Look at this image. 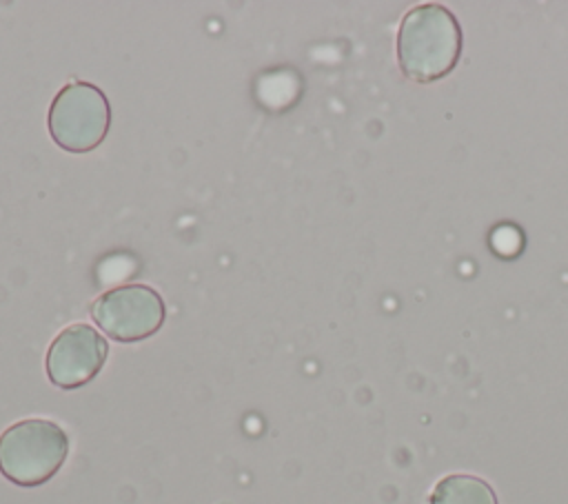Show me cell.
Here are the masks:
<instances>
[{
    "instance_id": "6da1fadb",
    "label": "cell",
    "mask_w": 568,
    "mask_h": 504,
    "mask_svg": "<svg viewBox=\"0 0 568 504\" xmlns=\"http://www.w3.org/2000/svg\"><path fill=\"white\" fill-rule=\"evenodd\" d=\"M462 51L457 18L442 4L428 2L410 9L397 31V62L406 78L433 82L444 78Z\"/></svg>"
},
{
    "instance_id": "7a4b0ae2",
    "label": "cell",
    "mask_w": 568,
    "mask_h": 504,
    "mask_svg": "<svg viewBox=\"0 0 568 504\" xmlns=\"http://www.w3.org/2000/svg\"><path fill=\"white\" fill-rule=\"evenodd\" d=\"M69 455L64 429L51 420L29 417L0 435V473L24 488L49 482Z\"/></svg>"
},
{
    "instance_id": "3957f363",
    "label": "cell",
    "mask_w": 568,
    "mask_h": 504,
    "mask_svg": "<svg viewBox=\"0 0 568 504\" xmlns=\"http://www.w3.org/2000/svg\"><path fill=\"white\" fill-rule=\"evenodd\" d=\"M49 133L69 153L93 151L109 133L111 104L104 91L91 82L64 84L49 107Z\"/></svg>"
},
{
    "instance_id": "277c9868",
    "label": "cell",
    "mask_w": 568,
    "mask_h": 504,
    "mask_svg": "<svg viewBox=\"0 0 568 504\" xmlns=\"http://www.w3.org/2000/svg\"><path fill=\"white\" fill-rule=\"evenodd\" d=\"M93 322L115 342L131 344L160 331L166 320L162 295L149 284H122L91 302Z\"/></svg>"
},
{
    "instance_id": "5b68a950",
    "label": "cell",
    "mask_w": 568,
    "mask_h": 504,
    "mask_svg": "<svg viewBox=\"0 0 568 504\" xmlns=\"http://www.w3.org/2000/svg\"><path fill=\"white\" fill-rule=\"evenodd\" d=\"M106 355V340L93 326L78 322L53 337L47 351V375L58 389H80L102 371Z\"/></svg>"
},
{
    "instance_id": "8992f818",
    "label": "cell",
    "mask_w": 568,
    "mask_h": 504,
    "mask_svg": "<svg viewBox=\"0 0 568 504\" xmlns=\"http://www.w3.org/2000/svg\"><path fill=\"white\" fill-rule=\"evenodd\" d=\"M430 504H497V497L481 477L457 473L437 482Z\"/></svg>"
}]
</instances>
